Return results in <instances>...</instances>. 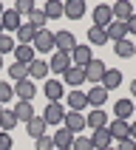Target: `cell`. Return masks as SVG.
Segmentation results:
<instances>
[{"label":"cell","mask_w":136,"mask_h":150,"mask_svg":"<svg viewBox=\"0 0 136 150\" xmlns=\"http://www.w3.org/2000/svg\"><path fill=\"white\" fill-rule=\"evenodd\" d=\"M127 34H136V14L127 20Z\"/></svg>","instance_id":"cell-42"},{"label":"cell","mask_w":136,"mask_h":150,"mask_svg":"<svg viewBox=\"0 0 136 150\" xmlns=\"http://www.w3.org/2000/svg\"><path fill=\"white\" fill-rule=\"evenodd\" d=\"M14 59L20 62V65H28L34 59V48L31 45H14Z\"/></svg>","instance_id":"cell-31"},{"label":"cell","mask_w":136,"mask_h":150,"mask_svg":"<svg viewBox=\"0 0 136 150\" xmlns=\"http://www.w3.org/2000/svg\"><path fill=\"white\" fill-rule=\"evenodd\" d=\"M68 68H71V54H62V51H54L48 59V71L54 74H65Z\"/></svg>","instance_id":"cell-6"},{"label":"cell","mask_w":136,"mask_h":150,"mask_svg":"<svg viewBox=\"0 0 136 150\" xmlns=\"http://www.w3.org/2000/svg\"><path fill=\"white\" fill-rule=\"evenodd\" d=\"M62 17H68V20L85 17V3L82 0H68V3H62Z\"/></svg>","instance_id":"cell-17"},{"label":"cell","mask_w":136,"mask_h":150,"mask_svg":"<svg viewBox=\"0 0 136 150\" xmlns=\"http://www.w3.org/2000/svg\"><path fill=\"white\" fill-rule=\"evenodd\" d=\"M14 116H17V122H31L37 113H34V108H31V102H17L14 108Z\"/></svg>","instance_id":"cell-25"},{"label":"cell","mask_w":136,"mask_h":150,"mask_svg":"<svg viewBox=\"0 0 136 150\" xmlns=\"http://www.w3.org/2000/svg\"><path fill=\"white\" fill-rule=\"evenodd\" d=\"M25 133L34 136V139L45 136V119H42V116H34L31 122H25Z\"/></svg>","instance_id":"cell-27"},{"label":"cell","mask_w":136,"mask_h":150,"mask_svg":"<svg viewBox=\"0 0 136 150\" xmlns=\"http://www.w3.org/2000/svg\"><path fill=\"white\" fill-rule=\"evenodd\" d=\"M31 48H34V51H40V54H48V51H54V34H51L48 28L37 31V34H34Z\"/></svg>","instance_id":"cell-2"},{"label":"cell","mask_w":136,"mask_h":150,"mask_svg":"<svg viewBox=\"0 0 136 150\" xmlns=\"http://www.w3.org/2000/svg\"><path fill=\"white\" fill-rule=\"evenodd\" d=\"M0 34H3V28H0Z\"/></svg>","instance_id":"cell-49"},{"label":"cell","mask_w":136,"mask_h":150,"mask_svg":"<svg viewBox=\"0 0 136 150\" xmlns=\"http://www.w3.org/2000/svg\"><path fill=\"white\" fill-rule=\"evenodd\" d=\"M20 23H23V20H20V14H17L14 8H6V11L0 14V28H3V31H17Z\"/></svg>","instance_id":"cell-15"},{"label":"cell","mask_w":136,"mask_h":150,"mask_svg":"<svg viewBox=\"0 0 136 150\" xmlns=\"http://www.w3.org/2000/svg\"><path fill=\"white\" fill-rule=\"evenodd\" d=\"M108 150H116V147H113V144H110V147H108Z\"/></svg>","instance_id":"cell-47"},{"label":"cell","mask_w":136,"mask_h":150,"mask_svg":"<svg viewBox=\"0 0 136 150\" xmlns=\"http://www.w3.org/2000/svg\"><path fill=\"white\" fill-rule=\"evenodd\" d=\"M93 25L96 28H108L110 23H113V14H110V6H105V3H99V6H93V14H91Z\"/></svg>","instance_id":"cell-5"},{"label":"cell","mask_w":136,"mask_h":150,"mask_svg":"<svg viewBox=\"0 0 136 150\" xmlns=\"http://www.w3.org/2000/svg\"><path fill=\"white\" fill-rule=\"evenodd\" d=\"M110 14H113V20H119V23H127V20L133 17V6H130L127 0H119V3L110 6Z\"/></svg>","instance_id":"cell-14"},{"label":"cell","mask_w":136,"mask_h":150,"mask_svg":"<svg viewBox=\"0 0 136 150\" xmlns=\"http://www.w3.org/2000/svg\"><path fill=\"white\" fill-rule=\"evenodd\" d=\"M91 144H93V150H108L110 144H113V139H110V133H108V127L91 130Z\"/></svg>","instance_id":"cell-13"},{"label":"cell","mask_w":136,"mask_h":150,"mask_svg":"<svg viewBox=\"0 0 136 150\" xmlns=\"http://www.w3.org/2000/svg\"><path fill=\"white\" fill-rule=\"evenodd\" d=\"M62 125H65L74 136H76V133H82L85 127H88V125H85V116H82V113H76V110H71V113L65 110V119H62Z\"/></svg>","instance_id":"cell-10"},{"label":"cell","mask_w":136,"mask_h":150,"mask_svg":"<svg viewBox=\"0 0 136 150\" xmlns=\"http://www.w3.org/2000/svg\"><path fill=\"white\" fill-rule=\"evenodd\" d=\"M42 11H45L48 20H57V17H62V3H59V0H48Z\"/></svg>","instance_id":"cell-33"},{"label":"cell","mask_w":136,"mask_h":150,"mask_svg":"<svg viewBox=\"0 0 136 150\" xmlns=\"http://www.w3.org/2000/svg\"><path fill=\"white\" fill-rule=\"evenodd\" d=\"M133 116V102L130 99H116L113 102V119H130Z\"/></svg>","instance_id":"cell-23"},{"label":"cell","mask_w":136,"mask_h":150,"mask_svg":"<svg viewBox=\"0 0 136 150\" xmlns=\"http://www.w3.org/2000/svg\"><path fill=\"white\" fill-rule=\"evenodd\" d=\"M71 150H93L91 136H74V144H71Z\"/></svg>","instance_id":"cell-36"},{"label":"cell","mask_w":136,"mask_h":150,"mask_svg":"<svg viewBox=\"0 0 136 150\" xmlns=\"http://www.w3.org/2000/svg\"><path fill=\"white\" fill-rule=\"evenodd\" d=\"M91 59H93L91 57V45H74V51H71V65L85 68Z\"/></svg>","instance_id":"cell-16"},{"label":"cell","mask_w":136,"mask_h":150,"mask_svg":"<svg viewBox=\"0 0 136 150\" xmlns=\"http://www.w3.org/2000/svg\"><path fill=\"white\" fill-rule=\"evenodd\" d=\"M14 125H17L14 110H11V108H3V110H0V130H3V133H8Z\"/></svg>","instance_id":"cell-30"},{"label":"cell","mask_w":136,"mask_h":150,"mask_svg":"<svg viewBox=\"0 0 136 150\" xmlns=\"http://www.w3.org/2000/svg\"><path fill=\"white\" fill-rule=\"evenodd\" d=\"M130 93H133V96H136V79H133V82H130Z\"/></svg>","instance_id":"cell-44"},{"label":"cell","mask_w":136,"mask_h":150,"mask_svg":"<svg viewBox=\"0 0 136 150\" xmlns=\"http://www.w3.org/2000/svg\"><path fill=\"white\" fill-rule=\"evenodd\" d=\"M3 11H6V8H3V3H0V14H3Z\"/></svg>","instance_id":"cell-45"},{"label":"cell","mask_w":136,"mask_h":150,"mask_svg":"<svg viewBox=\"0 0 136 150\" xmlns=\"http://www.w3.org/2000/svg\"><path fill=\"white\" fill-rule=\"evenodd\" d=\"M85 96H88V105H91V108H102V105L108 102V91H105L102 85H91V91L85 93Z\"/></svg>","instance_id":"cell-19"},{"label":"cell","mask_w":136,"mask_h":150,"mask_svg":"<svg viewBox=\"0 0 136 150\" xmlns=\"http://www.w3.org/2000/svg\"><path fill=\"white\" fill-rule=\"evenodd\" d=\"M108 133H110V139H116V142L130 139V122H125V119H113V122H108Z\"/></svg>","instance_id":"cell-7"},{"label":"cell","mask_w":136,"mask_h":150,"mask_svg":"<svg viewBox=\"0 0 136 150\" xmlns=\"http://www.w3.org/2000/svg\"><path fill=\"white\" fill-rule=\"evenodd\" d=\"M0 110H3V105H0Z\"/></svg>","instance_id":"cell-48"},{"label":"cell","mask_w":136,"mask_h":150,"mask_svg":"<svg viewBox=\"0 0 136 150\" xmlns=\"http://www.w3.org/2000/svg\"><path fill=\"white\" fill-rule=\"evenodd\" d=\"M8 76H11L14 82H20V79H28V65H20V62H14V65L8 68Z\"/></svg>","instance_id":"cell-34"},{"label":"cell","mask_w":136,"mask_h":150,"mask_svg":"<svg viewBox=\"0 0 136 150\" xmlns=\"http://www.w3.org/2000/svg\"><path fill=\"white\" fill-rule=\"evenodd\" d=\"M34 93H37V88H34L31 79H20V82L14 85V96H17L20 102H31Z\"/></svg>","instance_id":"cell-12"},{"label":"cell","mask_w":136,"mask_h":150,"mask_svg":"<svg viewBox=\"0 0 136 150\" xmlns=\"http://www.w3.org/2000/svg\"><path fill=\"white\" fill-rule=\"evenodd\" d=\"M88 42H91V45H105V42H108V34H105V28H96V25H91V28H88Z\"/></svg>","instance_id":"cell-32"},{"label":"cell","mask_w":136,"mask_h":150,"mask_svg":"<svg viewBox=\"0 0 136 150\" xmlns=\"http://www.w3.org/2000/svg\"><path fill=\"white\" fill-rule=\"evenodd\" d=\"M14 11L20 14V20H23V17H28L34 11V3H31V0H17V3H14Z\"/></svg>","instance_id":"cell-35"},{"label":"cell","mask_w":136,"mask_h":150,"mask_svg":"<svg viewBox=\"0 0 136 150\" xmlns=\"http://www.w3.org/2000/svg\"><path fill=\"white\" fill-rule=\"evenodd\" d=\"M11 96H14V88H11V85H6V82H0V105H6Z\"/></svg>","instance_id":"cell-39"},{"label":"cell","mask_w":136,"mask_h":150,"mask_svg":"<svg viewBox=\"0 0 136 150\" xmlns=\"http://www.w3.org/2000/svg\"><path fill=\"white\" fill-rule=\"evenodd\" d=\"M51 139H54V147H57V150H68L71 144H74V133H71L68 127H59Z\"/></svg>","instance_id":"cell-24"},{"label":"cell","mask_w":136,"mask_h":150,"mask_svg":"<svg viewBox=\"0 0 136 150\" xmlns=\"http://www.w3.org/2000/svg\"><path fill=\"white\" fill-rule=\"evenodd\" d=\"M0 150H11V136L0 130Z\"/></svg>","instance_id":"cell-40"},{"label":"cell","mask_w":136,"mask_h":150,"mask_svg":"<svg viewBox=\"0 0 136 150\" xmlns=\"http://www.w3.org/2000/svg\"><path fill=\"white\" fill-rule=\"evenodd\" d=\"M45 76H48V62L34 57L28 62V79H45Z\"/></svg>","instance_id":"cell-20"},{"label":"cell","mask_w":136,"mask_h":150,"mask_svg":"<svg viewBox=\"0 0 136 150\" xmlns=\"http://www.w3.org/2000/svg\"><path fill=\"white\" fill-rule=\"evenodd\" d=\"M108 113H105V110L102 108H93L91 113H88V116H85V125L91 127V130H99V127H108Z\"/></svg>","instance_id":"cell-11"},{"label":"cell","mask_w":136,"mask_h":150,"mask_svg":"<svg viewBox=\"0 0 136 150\" xmlns=\"http://www.w3.org/2000/svg\"><path fill=\"white\" fill-rule=\"evenodd\" d=\"M105 34H108V42L127 40V23H119V20H113V23L105 28Z\"/></svg>","instance_id":"cell-18"},{"label":"cell","mask_w":136,"mask_h":150,"mask_svg":"<svg viewBox=\"0 0 136 150\" xmlns=\"http://www.w3.org/2000/svg\"><path fill=\"white\" fill-rule=\"evenodd\" d=\"M82 82H85V68H79V65H71L65 74H62V85H68L71 91H76Z\"/></svg>","instance_id":"cell-4"},{"label":"cell","mask_w":136,"mask_h":150,"mask_svg":"<svg viewBox=\"0 0 136 150\" xmlns=\"http://www.w3.org/2000/svg\"><path fill=\"white\" fill-rule=\"evenodd\" d=\"M42 93H45V99H48V102H59L62 96H65V85L59 82V79H45Z\"/></svg>","instance_id":"cell-9"},{"label":"cell","mask_w":136,"mask_h":150,"mask_svg":"<svg viewBox=\"0 0 136 150\" xmlns=\"http://www.w3.org/2000/svg\"><path fill=\"white\" fill-rule=\"evenodd\" d=\"M40 116L45 119V125H59V122L65 119V108H62L59 102H48V105H45V110H42Z\"/></svg>","instance_id":"cell-3"},{"label":"cell","mask_w":136,"mask_h":150,"mask_svg":"<svg viewBox=\"0 0 136 150\" xmlns=\"http://www.w3.org/2000/svg\"><path fill=\"white\" fill-rule=\"evenodd\" d=\"M74 45H76V37H74L71 31H57V34H54V48H57V51L71 54V51H74Z\"/></svg>","instance_id":"cell-8"},{"label":"cell","mask_w":136,"mask_h":150,"mask_svg":"<svg viewBox=\"0 0 136 150\" xmlns=\"http://www.w3.org/2000/svg\"><path fill=\"white\" fill-rule=\"evenodd\" d=\"M68 150H71V147H68Z\"/></svg>","instance_id":"cell-50"},{"label":"cell","mask_w":136,"mask_h":150,"mask_svg":"<svg viewBox=\"0 0 136 150\" xmlns=\"http://www.w3.org/2000/svg\"><path fill=\"white\" fill-rule=\"evenodd\" d=\"M68 93V108L76 110V113H82V108H88V96L85 91H65Z\"/></svg>","instance_id":"cell-22"},{"label":"cell","mask_w":136,"mask_h":150,"mask_svg":"<svg viewBox=\"0 0 136 150\" xmlns=\"http://www.w3.org/2000/svg\"><path fill=\"white\" fill-rule=\"evenodd\" d=\"M25 23L31 25L34 31H42V28H45V23H48V17H45V11H42V8H34L31 14H28V20H25Z\"/></svg>","instance_id":"cell-28"},{"label":"cell","mask_w":136,"mask_h":150,"mask_svg":"<svg viewBox=\"0 0 136 150\" xmlns=\"http://www.w3.org/2000/svg\"><path fill=\"white\" fill-rule=\"evenodd\" d=\"M0 68H3V57H0Z\"/></svg>","instance_id":"cell-46"},{"label":"cell","mask_w":136,"mask_h":150,"mask_svg":"<svg viewBox=\"0 0 136 150\" xmlns=\"http://www.w3.org/2000/svg\"><path fill=\"white\" fill-rule=\"evenodd\" d=\"M34 150H54V139H51V136H40V139H34Z\"/></svg>","instance_id":"cell-38"},{"label":"cell","mask_w":136,"mask_h":150,"mask_svg":"<svg viewBox=\"0 0 136 150\" xmlns=\"http://www.w3.org/2000/svg\"><path fill=\"white\" fill-rule=\"evenodd\" d=\"M34 34H37V31H34V28H31L28 23H20V28L14 31L17 45H31V42H34Z\"/></svg>","instance_id":"cell-26"},{"label":"cell","mask_w":136,"mask_h":150,"mask_svg":"<svg viewBox=\"0 0 136 150\" xmlns=\"http://www.w3.org/2000/svg\"><path fill=\"white\" fill-rule=\"evenodd\" d=\"M116 150H136V142H133V139H122Z\"/></svg>","instance_id":"cell-41"},{"label":"cell","mask_w":136,"mask_h":150,"mask_svg":"<svg viewBox=\"0 0 136 150\" xmlns=\"http://www.w3.org/2000/svg\"><path fill=\"white\" fill-rule=\"evenodd\" d=\"M14 45H17V42L11 40L8 34H0V57H3V54H8V51H14Z\"/></svg>","instance_id":"cell-37"},{"label":"cell","mask_w":136,"mask_h":150,"mask_svg":"<svg viewBox=\"0 0 136 150\" xmlns=\"http://www.w3.org/2000/svg\"><path fill=\"white\" fill-rule=\"evenodd\" d=\"M99 85L105 88V91H113V88H119V85H122V71H119V68H108Z\"/></svg>","instance_id":"cell-21"},{"label":"cell","mask_w":136,"mask_h":150,"mask_svg":"<svg viewBox=\"0 0 136 150\" xmlns=\"http://www.w3.org/2000/svg\"><path fill=\"white\" fill-rule=\"evenodd\" d=\"M130 139L136 142V122H130Z\"/></svg>","instance_id":"cell-43"},{"label":"cell","mask_w":136,"mask_h":150,"mask_svg":"<svg viewBox=\"0 0 136 150\" xmlns=\"http://www.w3.org/2000/svg\"><path fill=\"white\" fill-rule=\"evenodd\" d=\"M105 71H108V65H105L102 59H91V62L85 65V82L99 85V82H102V76H105Z\"/></svg>","instance_id":"cell-1"},{"label":"cell","mask_w":136,"mask_h":150,"mask_svg":"<svg viewBox=\"0 0 136 150\" xmlns=\"http://www.w3.org/2000/svg\"><path fill=\"white\" fill-rule=\"evenodd\" d=\"M113 51H116V57H122V59H130L136 54V45L130 40H119V42H113Z\"/></svg>","instance_id":"cell-29"}]
</instances>
